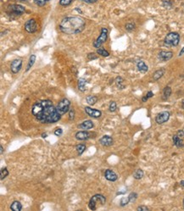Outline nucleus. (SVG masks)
<instances>
[{
  "instance_id": "f257e3e1",
  "label": "nucleus",
  "mask_w": 184,
  "mask_h": 211,
  "mask_svg": "<svg viewBox=\"0 0 184 211\" xmlns=\"http://www.w3.org/2000/svg\"><path fill=\"white\" fill-rule=\"evenodd\" d=\"M31 114L36 120L43 124H52L59 121L61 115L51 100H38L31 107Z\"/></svg>"
},
{
  "instance_id": "f03ea898",
  "label": "nucleus",
  "mask_w": 184,
  "mask_h": 211,
  "mask_svg": "<svg viewBox=\"0 0 184 211\" xmlns=\"http://www.w3.org/2000/svg\"><path fill=\"white\" fill-rule=\"evenodd\" d=\"M86 26V21L81 17L72 16L63 19L60 24V30L65 34L76 35L81 33Z\"/></svg>"
},
{
  "instance_id": "7ed1b4c3",
  "label": "nucleus",
  "mask_w": 184,
  "mask_h": 211,
  "mask_svg": "<svg viewBox=\"0 0 184 211\" xmlns=\"http://www.w3.org/2000/svg\"><path fill=\"white\" fill-rule=\"evenodd\" d=\"M106 202V198L102 194H95L93 196L88 203V207L91 210H96L98 208L104 206Z\"/></svg>"
},
{
  "instance_id": "20e7f679",
  "label": "nucleus",
  "mask_w": 184,
  "mask_h": 211,
  "mask_svg": "<svg viewBox=\"0 0 184 211\" xmlns=\"http://www.w3.org/2000/svg\"><path fill=\"white\" fill-rule=\"evenodd\" d=\"M180 42V35L177 32H170L164 39V44L167 47H176Z\"/></svg>"
},
{
  "instance_id": "39448f33",
  "label": "nucleus",
  "mask_w": 184,
  "mask_h": 211,
  "mask_svg": "<svg viewBox=\"0 0 184 211\" xmlns=\"http://www.w3.org/2000/svg\"><path fill=\"white\" fill-rule=\"evenodd\" d=\"M70 107H71V102H70V100L64 98V99H61L60 102H59L56 109H57L58 113L62 116V115H64V114L69 112Z\"/></svg>"
},
{
  "instance_id": "423d86ee",
  "label": "nucleus",
  "mask_w": 184,
  "mask_h": 211,
  "mask_svg": "<svg viewBox=\"0 0 184 211\" xmlns=\"http://www.w3.org/2000/svg\"><path fill=\"white\" fill-rule=\"evenodd\" d=\"M108 38V29L107 28H104L103 27L101 29V32H100V35L98 38L96 39L94 43V47H96V48H99L103 45L104 43H105L107 41Z\"/></svg>"
},
{
  "instance_id": "0eeeda50",
  "label": "nucleus",
  "mask_w": 184,
  "mask_h": 211,
  "mask_svg": "<svg viewBox=\"0 0 184 211\" xmlns=\"http://www.w3.org/2000/svg\"><path fill=\"white\" fill-rule=\"evenodd\" d=\"M25 12V8L20 5H9L8 8V14L9 15H15V16H19L21 15L22 14Z\"/></svg>"
},
{
  "instance_id": "6e6552de",
  "label": "nucleus",
  "mask_w": 184,
  "mask_h": 211,
  "mask_svg": "<svg viewBox=\"0 0 184 211\" xmlns=\"http://www.w3.org/2000/svg\"><path fill=\"white\" fill-rule=\"evenodd\" d=\"M170 116H171V114H170L169 111H162V112L159 113L158 115H156L155 121L159 125H162V124L169 121Z\"/></svg>"
},
{
  "instance_id": "1a4fd4ad",
  "label": "nucleus",
  "mask_w": 184,
  "mask_h": 211,
  "mask_svg": "<svg viewBox=\"0 0 184 211\" xmlns=\"http://www.w3.org/2000/svg\"><path fill=\"white\" fill-rule=\"evenodd\" d=\"M25 30L28 33H34L38 31V25H37V22H36L34 19H31V20L26 22Z\"/></svg>"
},
{
  "instance_id": "9d476101",
  "label": "nucleus",
  "mask_w": 184,
  "mask_h": 211,
  "mask_svg": "<svg viewBox=\"0 0 184 211\" xmlns=\"http://www.w3.org/2000/svg\"><path fill=\"white\" fill-rule=\"evenodd\" d=\"M21 67L22 60H21V59H15V60H14L11 62L10 70H11V71H12L14 74L18 73V72L21 70Z\"/></svg>"
},
{
  "instance_id": "9b49d317",
  "label": "nucleus",
  "mask_w": 184,
  "mask_h": 211,
  "mask_svg": "<svg viewBox=\"0 0 184 211\" xmlns=\"http://www.w3.org/2000/svg\"><path fill=\"white\" fill-rule=\"evenodd\" d=\"M173 57V53L171 51H160L158 54V59L161 62H166L170 60L171 58Z\"/></svg>"
},
{
  "instance_id": "f8f14e48",
  "label": "nucleus",
  "mask_w": 184,
  "mask_h": 211,
  "mask_svg": "<svg viewBox=\"0 0 184 211\" xmlns=\"http://www.w3.org/2000/svg\"><path fill=\"white\" fill-rule=\"evenodd\" d=\"M85 112L89 115L90 117L92 118H99L102 115V112L99 110V109H92L90 107H85L84 109Z\"/></svg>"
},
{
  "instance_id": "ddd939ff",
  "label": "nucleus",
  "mask_w": 184,
  "mask_h": 211,
  "mask_svg": "<svg viewBox=\"0 0 184 211\" xmlns=\"http://www.w3.org/2000/svg\"><path fill=\"white\" fill-rule=\"evenodd\" d=\"M104 177L109 181H116L118 179L116 173L110 169H107L104 172Z\"/></svg>"
},
{
  "instance_id": "4468645a",
  "label": "nucleus",
  "mask_w": 184,
  "mask_h": 211,
  "mask_svg": "<svg viewBox=\"0 0 184 211\" xmlns=\"http://www.w3.org/2000/svg\"><path fill=\"white\" fill-rule=\"evenodd\" d=\"M113 138L110 136L104 135L102 138L99 139V143L104 147H110L113 144Z\"/></svg>"
},
{
  "instance_id": "2eb2a0df",
  "label": "nucleus",
  "mask_w": 184,
  "mask_h": 211,
  "mask_svg": "<svg viewBox=\"0 0 184 211\" xmlns=\"http://www.w3.org/2000/svg\"><path fill=\"white\" fill-rule=\"evenodd\" d=\"M75 137H76V139L79 141H84L90 138V133L87 131H77Z\"/></svg>"
},
{
  "instance_id": "dca6fc26",
  "label": "nucleus",
  "mask_w": 184,
  "mask_h": 211,
  "mask_svg": "<svg viewBox=\"0 0 184 211\" xmlns=\"http://www.w3.org/2000/svg\"><path fill=\"white\" fill-rule=\"evenodd\" d=\"M78 127L82 130L92 129L94 127V123H93V121H90V120H87V121H84L82 123H81L80 125H78Z\"/></svg>"
},
{
  "instance_id": "f3484780",
  "label": "nucleus",
  "mask_w": 184,
  "mask_h": 211,
  "mask_svg": "<svg viewBox=\"0 0 184 211\" xmlns=\"http://www.w3.org/2000/svg\"><path fill=\"white\" fill-rule=\"evenodd\" d=\"M172 140H173V143L176 148H182L183 147V140L182 138H180L177 134H175L172 137Z\"/></svg>"
},
{
  "instance_id": "a211bd4d",
  "label": "nucleus",
  "mask_w": 184,
  "mask_h": 211,
  "mask_svg": "<svg viewBox=\"0 0 184 211\" xmlns=\"http://www.w3.org/2000/svg\"><path fill=\"white\" fill-rule=\"evenodd\" d=\"M137 68L140 72H142V73H146V72L149 70V66L146 65L144 61L143 60H140L137 62Z\"/></svg>"
},
{
  "instance_id": "6ab92c4d",
  "label": "nucleus",
  "mask_w": 184,
  "mask_h": 211,
  "mask_svg": "<svg viewBox=\"0 0 184 211\" xmlns=\"http://www.w3.org/2000/svg\"><path fill=\"white\" fill-rule=\"evenodd\" d=\"M164 74H165V70L164 69L157 70L153 74V79H154V81H158V80H159L164 76Z\"/></svg>"
},
{
  "instance_id": "aec40b11",
  "label": "nucleus",
  "mask_w": 184,
  "mask_h": 211,
  "mask_svg": "<svg viewBox=\"0 0 184 211\" xmlns=\"http://www.w3.org/2000/svg\"><path fill=\"white\" fill-rule=\"evenodd\" d=\"M10 209L13 211H21L22 209V204L19 201H14L10 205Z\"/></svg>"
},
{
  "instance_id": "412c9836",
  "label": "nucleus",
  "mask_w": 184,
  "mask_h": 211,
  "mask_svg": "<svg viewBox=\"0 0 184 211\" xmlns=\"http://www.w3.org/2000/svg\"><path fill=\"white\" fill-rule=\"evenodd\" d=\"M171 93H172V91H171V87L169 86H166V87L164 88V90H163L162 99H164V100H167V99L170 98V96L171 95Z\"/></svg>"
},
{
  "instance_id": "4be33fe9",
  "label": "nucleus",
  "mask_w": 184,
  "mask_h": 211,
  "mask_svg": "<svg viewBox=\"0 0 184 211\" xmlns=\"http://www.w3.org/2000/svg\"><path fill=\"white\" fill-rule=\"evenodd\" d=\"M144 176V172L142 169H137L135 172L133 173V178L136 180H141Z\"/></svg>"
},
{
  "instance_id": "5701e85b",
  "label": "nucleus",
  "mask_w": 184,
  "mask_h": 211,
  "mask_svg": "<svg viewBox=\"0 0 184 211\" xmlns=\"http://www.w3.org/2000/svg\"><path fill=\"white\" fill-rule=\"evenodd\" d=\"M86 84H87V81L84 78H80L78 80V89L81 92H84L86 89Z\"/></svg>"
},
{
  "instance_id": "b1692460",
  "label": "nucleus",
  "mask_w": 184,
  "mask_h": 211,
  "mask_svg": "<svg viewBox=\"0 0 184 211\" xmlns=\"http://www.w3.org/2000/svg\"><path fill=\"white\" fill-rule=\"evenodd\" d=\"M86 101L87 103H88L89 105H94L95 103H97L98 101V98L96 96H92V95H89L86 98Z\"/></svg>"
},
{
  "instance_id": "393cba45",
  "label": "nucleus",
  "mask_w": 184,
  "mask_h": 211,
  "mask_svg": "<svg viewBox=\"0 0 184 211\" xmlns=\"http://www.w3.org/2000/svg\"><path fill=\"white\" fill-rule=\"evenodd\" d=\"M116 86H117V87H118L119 89H120V90L124 89L125 87H126V86H125L124 84V80L121 77H120V76H118V77L116 79Z\"/></svg>"
},
{
  "instance_id": "a878e982",
  "label": "nucleus",
  "mask_w": 184,
  "mask_h": 211,
  "mask_svg": "<svg viewBox=\"0 0 184 211\" xmlns=\"http://www.w3.org/2000/svg\"><path fill=\"white\" fill-rule=\"evenodd\" d=\"M35 61H36V55H35V54H31L30 57V59H29V62H28L27 67H26V72H27V71H28V70H29L33 66Z\"/></svg>"
},
{
  "instance_id": "bb28decb",
  "label": "nucleus",
  "mask_w": 184,
  "mask_h": 211,
  "mask_svg": "<svg viewBox=\"0 0 184 211\" xmlns=\"http://www.w3.org/2000/svg\"><path fill=\"white\" fill-rule=\"evenodd\" d=\"M86 148H87V147H86L85 144H78V145H77L76 146V150L77 152V154H82L84 153V151L86 150Z\"/></svg>"
},
{
  "instance_id": "cd10ccee",
  "label": "nucleus",
  "mask_w": 184,
  "mask_h": 211,
  "mask_svg": "<svg viewBox=\"0 0 184 211\" xmlns=\"http://www.w3.org/2000/svg\"><path fill=\"white\" fill-rule=\"evenodd\" d=\"M8 176H9V170H8V169L6 168V167L1 169V170H0V179H1V180H4V179H5Z\"/></svg>"
},
{
  "instance_id": "c85d7f7f",
  "label": "nucleus",
  "mask_w": 184,
  "mask_h": 211,
  "mask_svg": "<svg viewBox=\"0 0 184 211\" xmlns=\"http://www.w3.org/2000/svg\"><path fill=\"white\" fill-rule=\"evenodd\" d=\"M97 54L103 57L110 56V53H109L108 51H106V50H105L104 48H103V47H99V48H98V49H97Z\"/></svg>"
},
{
  "instance_id": "c756f323",
  "label": "nucleus",
  "mask_w": 184,
  "mask_h": 211,
  "mask_svg": "<svg viewBox=\"0 0 184 211\" xmlns=\"http://www.w3.org/2000/svg\"><path fill=\"white\" fill-rule=\"evenodd\" d=\"M125 27H126V30L127 31H133V30H135L136 25L133 22H128V23L126 24Z\"/></svg>"
},
{
  "instance_id": "7c9ffc66",
  "label": "nucleus",
  "mask_w": 184,
  "mask_h": 211,
  "mask_svg": "<svg viewBox=\"0 0 184 211\" xmlns=\"http://www.w3.org/2000/svg\"><path fill=\"white\" fill-rule=\"evenodd\" d=\"M129 203H130V199H129V197H124V198H121L120 201V205L121 207H124L126 205H127Z\"/></svg>"
},
{
  "instance_id": "2f4dec72",
  "label": "nucleus",
  "mask_w": 184,
  "mask_h": 211,
  "mask_svg": "<svg viewBox=\"0 0 184 211\" xmlns=\"http://www.w3.org/2000/svg\"><path fill=\"white\" fill-rule=\"evenodd\" d=\"M154 96V93H153V92H151V91H150V92H148L147 93V94L144 96V97H143V99H142V101L143 102V103H145V102H147L148 101V99H150V98H152Z\"/></svg>"
},
{
  "instance_id": "473e14b6",
  "label": "nucleus",
  "mask_w": 184,
  "mask_h": 211,
  "mask_svg": "<svg viewBox=\"0 0 184 211\" xmlns=\"http://www.w3.org/2000/svg\"><path fill=\"white\" fill-rule=\"evenodd\" d=\"M117 109V104L115 101H111L110 103V106H109V109L110 112H115Z\"/></svg>"
},
{
  "instance_id": "72a5a7b5",
  "label": "nucleus",
  "mask_w": 184,
  "mask_h": 211,
  "mask_svg": "<svg viewBox=\"0 0 184 211\" xmlns=\"http://www.w3.org/2000/svg\"><path fill=\"white\" fill-rule=\"evenodd\" d=\"M129 199H130V202L131 203H134L136 200H137V193H131L129 194Z\"/></svg>"
},
{
  "instance_id": "f704fd0d",
  "label": "nucleus",
  "mask_w": 184,
  "mask_h": 211,
  "mask_svg": "<svg viewBox=\"0 0 184 211\" xmlns=\"http://www.w3.org/2000/svg\"><path fill=\"white\" fill-rule=\"evenodd\" d=\"M73 2V0H60V5L61 6H67L71 5Z\"/></svg>"
},
{
  "instance_id": "c9c22d12",
  "label": "nucleus",
  "mask_w": 184,
  "mask_h": 211,
  "mask_svg": "<svg viewBox=\"0 0 184 211\" xmlns=\"http://www.w3.org/2000/svg\"><path fill=\"white\" fill-rule=\"evenodd\" d=\"M75 118V110L73 109H70L69 110V119L70 121H73Z\"/></svg>"
},
{
  "instance_id": "e433bc0d",
  "label": "nucleus",
  "mask_w": 184,
  "mask_h": 211,
  "mask_svg": "<svg viewBox=\"0 0 184 211\" xmlns=\"http://www.w3.org/2000/svg\"><path fill=\"white\" fill-rule=\"evenodd\" d=\"M35 4L37 5H38V6H43V5H45V4L47 3V1L46 0H34Z\"/></svg>"
},
{
  "instance_id": "4c0bfd02",
  "label": "nucleus",
  "mask_w": 184,
  "mask_h": 211,
  "mask_svg": "<svg viewBox=\"0 0 184 211\" xmlns=\"http://www.w3.org/2000/svg\"><path fill=\"white\" fill-rule=\"evenodd\" d=\"M97 58H98V56L95 54L94 53H90V54H88V55H87V59H88L89 60H96Z\"/></svg>"
},
{
  "instance_id": "58836bf2",
  "label": "nucleus",
  "mask_w": 184,
  "mask_h": 211,
  "mask_svg": "<svg viewBox=\"0 0 184 211\" xmlns=\"http://www.w3.org/2000/svg\"><path fill=\"white\" fill-rule=\"evenodd\" d=\"M62 134H63V130L61 129V128H57V129L54 131V135L57 136V137H60Z\"/></svg>"
},
{
  "instance_id": "ea45409f",
  "label": "nucleus",
  "mask_w": 184,
  "mask_h": 211,
  "mask_svg": "<svg viewBox=\"0 0 184 211\" xmlns=\"http://www.w3.org/2000/svg\"><path fill=\"white\" fill-rule=\"evenodd\" d=\"M150 209L147 206H144V205H142V206H139L137 208V211H148Z\"/></svg>"
},
{
  "instance_id": "a19ab883",
  "label": "nucleus",
  "mask_w": 184,
  "mask_h": 211,
  "mask_svg": "<svg viewBox=\"0 0 184 211\" xmlns=\"http://www.w3.org/2000/svg\"><path fill=\"white\" fill-rule=\"evenodd\" d=\"M176 134H177V135L179 136L180 138H183V137H184V128H183V129L180 130L179 131H178V132H177V133H176Z\"/></svg>"
},
{
  "instance_id": "79ce46f5",
  "label": "nucleus",
  "mask_w": 184,
  "mask_h": 211,
  "mask_svg": "<svg viewBox=\"0 0 184 211\" xmlns=\"http://www.w3.org/2000/svg\"><path fill=\"white\" fill-rule=\"evenodd\" d=\"M82 2H85L87 4H94L95 2H97V0H81Z\"/></svg>"
},
{
  "instance_id": "37998d69",
  "label": "nucleus",
  "mask_w": 184,
  "mask_h": 211,
  "mask_svg": "<svg viewBox=\"0 0 184 211\" xmlns=\"http://www.w3.org/2000/svg\"><path fill=\"white\" fill-rule=\"evenodd\" d=\"M183 54H184V47H182V50L180 51V53H179V56H182V55Z\"/></svg>"
},
{
  "instance_id": "c03bdc74",
  "label": "nucleus",
  "mask_w": 184,
  "mask_h": 211,
  "mask_svg": "<svg viewBox=\"0 0 184 211\" xmlns=\"http://www.w3.org/2000/svg\"><path fill=\"white\" fill-rule=\"evenodd\" d=\"M48 137V134L47 133H43L42 134V138H46Z\"/></svg>"
},
{
  "instance_id": "a18cd8bd",
  "label": "nucleus",
  "mask_w": 184,
  "mask_h": 211,
  "mask_svg": "<svg viewBox=\"0 0 184 211\" xmlns=\"http://www.w3.org/2000/svg\"><path fill=\"white\" fill-rule=\"evenodd\" d=\"M0 149H1V154H4V148H3L2 145L0 146Z\"/></svg>"
},
{
  "instance_id": "49530a36",
  "label": "nucleus",
  "mask_w": 184,
  "mask_h": 211,
  "mask_svg": "<svg viewBox=\"0 0 184 211\" xmlns=\"http://www.w3.org/2000/svg\"><path fill=\"white\" fill-rule=\"evenodd\" d=\"M180 185L182 186V187H184V180H183V181H180Z\"/></svg>"
},
{
  "instance_id": "de8ad7c7",
  "label": "nucleus",
  "mask_w": 184,
  "mask_h": 211,
  "mask_svg": "<svg viewBox=\"0 0 184 211\" xmlns=\"http://www.w3.org/2000/svg\"><path fill=\"white\" fill-rule=\"evenodd\" d=\"M182 109H184V99H182Z\"/></svg>"
},
{
  "instance_id": "09e8293b",
  "label": "nucleus",
  "mask_w": 184,
  "mask_h": 211,
  "mask_svg": "<svg viewBox=\"0 0 184 211\" xmlns=\"http://www.w3.org/2000/svg\"><path fill=\"white\" fill-rule=\"evenodd\" d=\"M183 209H184V199H183Z\"/></svg>"
},
{
  "instance_id": "8fccbe9b",
  "label": "nucleus",
  "mask_w": 184,
  "mask_h": 211,
  "mask_svg": "<svg viewBox=\"0 0 184 211\" xmlns=\"http://www.w3.org/2000/svg\"><path fill=\"white\" fill-rule=\"evenodd\" d=\"M21 1H25V0H21Z\"/></svg>"
},
{
  "instance_id": "3c124183",
  "label": "nucleus",
  "mask_w": 184,
  "mask_h": 211,
  "mask_svg": "<svg viewBox=\"0 0 184 211\" xmlns=\"http://www.w3.org/2000/svg\"><path fill=\"white\" fill-rule=\"evenodd\" d=\"M46 1H47V2H48V1H49V0H46Z\"/></svg>"
},
{
  "instance_id": "603ef678",
  "label": "nucleus",
  "mask_w": 184,
  "mask_h": 211,
  "mask_svg": "<svg viewBox=\"0 0 184 211\" xmlns=\"http://www.w3.org/2000/svg\"><path fill=\"white\" fill-rule=\"evenodd\" d=\"M164 1H167V0H164Z\"/></svg>"
}]
</instances>
